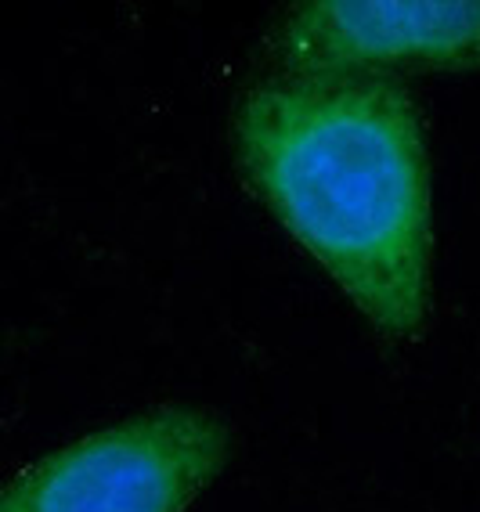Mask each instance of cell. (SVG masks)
<instances>
[{
  "instance_id": "cell-1",
  "label": "cell",
  "mask_w": 480,
  "mask_h": 512,
  "mask_svg": "<svg viewBox=\"0 0 480 512\" xmlns=\"http://www.w3.org/2000/svg\"><path fill=\"white\" fill-rule=\"evenodd\" d=\"M242 181L387 343L430 318L434 220L423 119L383 73H282L231 109Z\"/></svg>"
},
{
  "instance_id": "cell-2",
  "label": "cell",
  "mask_w": 480,
  "mask_h": 512,
  "mask_svg": "<svg viewBox=\"0 0 480 512\" xmlns=\"http://www.w3.org/2000/svg\"><path fill=\"white\" fill-rule=\"evenodd\" d=\"M231 455L217 412L167 404L51 451L0 487V512H185Z\"/></svg>"
},
{
  "instance_id": "cell-3",
  "label": "cell",
  "mask_w": 480,
  "mask_h": 512,
  "mask_svg": "<svg viewBox=\"0 0 480 512\" xmlns=\"http://www.w3.org/2000/svg\"><path fill=\"white\" fill-rule=\"evenodd\" d=\"M282 73L480 69V0H318L275 26Z\"/></svg>"
}]
</instances>
